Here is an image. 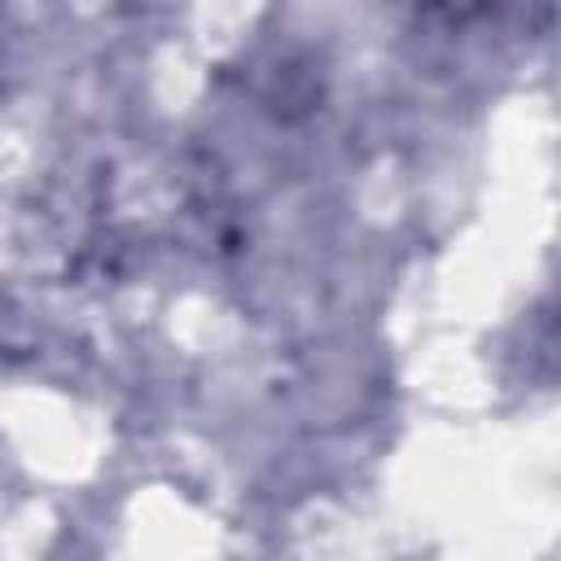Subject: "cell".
Returning a JSON list of instances; mask_svg holds the SVG:
<instances>
[{
    "label": "cell",
    "instance_id": "6da1fadb",
    "mask_svg": "<svg viewBox=\"0 0 561 561\" xmlns=\"http://www.w3.org/2000/svg\"><path fill=\"white\" fill-rule=\"evenodd\" d=\"M425 4H430V9H443L447 18H469L482 0H425Z\"/></svg>",
    "mask_w": 561,
    "mask_h": 561
}]
</instances>
